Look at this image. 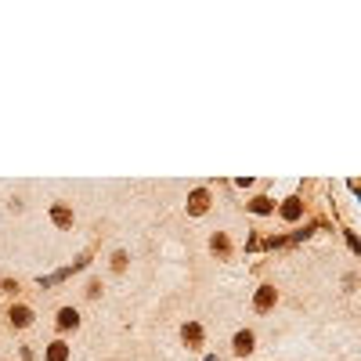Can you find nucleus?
<instances>
[{"label":"nucleus","instance_id":"8","mask_svg":"<svg viewBox=\"0 0 361 361\" xmlns=\"http://www.w3.org/2000/svg\"><path fill=\"white\" fill-rule=\"evenodd\" d=\"M51 217H54V224H62V228H69V224H72V213H69L65 206H54V210H51Z\"/></svg>","mask_w":361,"mask_h":361},{"label":"nucleus","instance_id":"5","mask_svg":"<svg viewBox=\"0 0 361 361\" xmlns=\"http://www.w3.org/2000/svg\"><path fill=\"white\" fill-rule=\"evenodd\" d=\"M303 213V206H300V199H286V206H282V217L286 220H296Z\"/></svg>","mask_w":361,"mask_h":361},{"label":"nucleus","instance_id":"6","mask_svg":"<svg viewBox=\"0 0 361 361\" xmlns=\"http://www.w3.org/2000/svg\"><path fill=\"white\" fill-rule=\"evenodd\" d=\"M65 357H69V347H65V343H62V340H58V343H51V347H47V361H65Z\"/></svg>","mask_w":361,"mask_h":361},{"label":"nucleus","instance_id":"7","mask_svg":"<svg viewBox=\"0 0 361 361\" xmlns=\"http://www.w3.org/2000/svg\"><path fill=\"white\" fill-rule=\"evenodd\" d=\"M11 322H15L18 329L29 325V322H33V311H29V307H15V311H11Z\"/></svg>","mask_w":361,"mask_h":361},{"label":"nucleus","instance_id":"2","mask_svg":"<svg viewBox=\"0 0 361 361\" xmlns=\"http://www.w3.org/2000/svg\"><path fill=\"white\" fill-rule=\"evenodd\" d=\"M76 322H79V314H76L72 307L58 311V329H76Z\"/></svg>","mask_w":361,"mask_h":361},{"label":"nucleus","instance_id":"10","mask_svg":"<svg viewBox=\"0 0 361 361\" xmlns=\"http://www.w3.org/2000/svg\"><path fill=\"white\" fill-rule=\"evenodd\" d=\"M271 210H274V206H271V199H264V195L253 199V213H271Z\"/></svg>","mask_w":361,"mask_h":361},{"label":"nucleus","instance_id":"11","mask_svg":"<svg viewBox=\"0 0 361 361\" xmlns=\"http://www.w3.org/2000/svg\"><path fill=\"white\" fill-rule=\"evenodd\" d=\"M213 249H217V253H228V238H224V235L213 238Z\"/></svg>","mask_w":361,"mask_h":361},{"label":"nucleus","instance_id":"3","mask_svg":"<svg viewBox=\"0 0 361 361\" xmlns=\"http://www.w3.org/2000/svg\"><path fill=\"white\" fill-rule=\"evenodd\" d=\"M274 303V289L271 286H260V293H257V311H267Z\"/></svg>","mask_w":361,"mask_h":361},{"label":"nucleus","instance_id":"4","mask_svg":"<svg viewBox=\"0 0 361 361\" xmlns=\"http://www.w3.org/2000/svg\"><path fill=\"white\" fill-rule=\"evenodd\" d=\"M253 350V332H238L235 336V354H249Z\"/></svg>","mask_w":361,"mask_h":361},{"label":"nucleus","instance_id":"12","mask_svg":"<svg viewBox=\"0 0 361 361\" xmlns=\"http://www.w3.org/2000/svg\"><path fill=\"white\" fill-rule=\"evenodd\" d=\"M123 264H127V253H116V257H112V267H116V271H123Z\"/></svg>","mask_w":361,"mask_h":361},{"label":"nucleus","instance_id":"1","mask_svg":"<svg viewBox=\"0 0 361 361\" xmlns=\"http://www.w3.org/2000/svg\"><path fill=\"white\" fill-rule=\"evenodd\" d=\"M206 206H210V191H191V199H188V210L191 213H206Z\"/></svg>","mask_w":361,"mask_h":361},{"label":"nucleus","instance_id":"9","mask_svg":"<svg viewBox=\"0 0 361 361\" xmlns=\"http://www.w3.org/2000/svg\"><path fill=\"white\" fill-rule=\"evenodd\" d=\"M184 340H188V343H199V340H203V329H199L195 322H191V325H184Z\"/></svg>","mask_w":361,"mask_h":361},{"label":"nucleus","instance_id":"13","mask_svg":"<svg viewBox=\"0 0 361 361\" xmlns=\"http://www.w3.org/2000/svg\"><path fill=\"white\" fill-rule=\"evenodd\" d=\"M206 361H217V357H206Z\"/></svg>","mask_w":361,"mask_h":361}]
</instances>
